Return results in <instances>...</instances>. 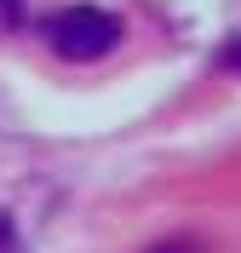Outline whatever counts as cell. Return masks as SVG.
Instances as JSON below:
<instances>
[{"label":"cell","mask_w":241,"mask_h":253,"mask_svg":"<svg viewBox=\"0 0 241 253\" xmlns=\"http://www.w3.org/2000/svg\"><path fill=\"white\" fill-rule=\"evenodd\" d=\"M40 35L52 41V52L69 63H92V58H109L121 46V17L103 12V6H64V12H52L40 23Z\"/></svg>","instance_id":"obj_1"},{"label":"cell","mask_w":241,"mask_h":253,"mask_svg":"<svg viewBox=\"0 0 241 253\" xmlns=\"http://www.w3.org/2000/svg\"><path fill=\"white\" fill-rule=\"evenodd\" d=\"M218 63H224L230 75H241V35H236V41H230V46H224V52H218Z\"/></svg>","instance_id":"obj_2"},{"label":"cell","mask_w":241,"mask_h":253,"mask_svg":"<svg viewBox=\"0 0 241 253\" xmlns=\"http://www.w3.org/2000/svg\"><path fill=\"white\" fill-rule=\"evenodd\" d=\"M0 253H12V219L0 213Z\"/></svg>","instance_id":"obj_3"},{"label":"cell","mask_w":241,"mask_h":253,"mask_svg":"<svg viewBox=\"0 0 241 253\" xmlns=\"http://www.w3.org/2000/svg\"><path fill=\"white\" fill-rule=\"evenodd\" d=\"M0 12H6V17H17V0H0Z\"/></svg>","instance_id":"obj_4"},{"label":"cell","mask_w":241,"mask_h":253,"mask_svg":"<svg viewBox=\"0 0 241 253\" xmlns=\"http://www.w3.org/2000/svg\"><path fill=\"white\" fill-rule=\"evenodd\" d=\"M155 253H184V248H155Z\"/></svg>","instance_id":"obj_5"}]
</instances>
